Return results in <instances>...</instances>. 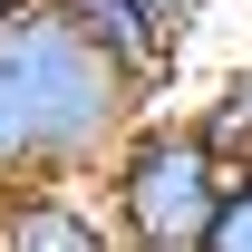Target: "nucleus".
Segmentation results:
<instances>
[{
	"label": "nucleus",
	"instance_id": "obj_1",
	"mask_svg": "<svg viewBox=\"0 0 252 252\" xmlns=\"http://www.w3.org/2000/svg\"><path fill=\"white\" fill-rule=\"evenodd\" d=\"M136 107H156V97L126 68H107L49 0L0 20V194L97 175L107 146L136 126Z\"/></svg>",
	"mask_w": 252,
	"mask_h": 252
},
{
	"label": "nucleus",
	"instance_id": "obj_2",
	"mask_svg": "<svg viewBox=\"0 0 252 252\" xmlns=\"http://www.w3.org/2000/svg\"><path fill=\"white\" fill-rule=\"evenodd\" d=\"M214 194H223L214 146L194 136V117H165V107H136V126L97 165V214L117 252H194Z\"/></svg>",
	"mask_w": 252,
	"mask_h": 252
},
{
	"label": "nucleus",
	"instance_id": "obj_3",
	"mask_svg": "<svg viewBox=\"0 0 252 252\" xmlns=\"http://www.w3.org/2000/svg\"><path fill=\"white\" fill-rule=\"evenodd\" d=\"M0 252H117L88 185H20L0 194Z\"/></svg>",
	"mask_w": 252,
	"mask_h": 252
},
{
	"label": "nucleus",
	"instance_id": "obj_4",
	"mask_svg": "<svg viewBox=\"0 0 252 252\" xmlns=\"http://www.w3.org/2000/svg\"><path fill=\"white\" fill-rule=\"evenodd\" d=\"M49 10H59V20L88 39L107 68H126L136 88L156 97V78H165V39L146 30V10H136V0H49Z\"/></svg>",
	"mask_w": 252,
	"mask_h": 252
},
{
	"label": "nucleus",
	"instance_id": "obj_5",
	"mask_svg": "<svg viewBox=\"0 0 252 252\" xmlns=\"http://www.w3.org/2000/svg\"><path fill=\"white\" fill-rule=\"evenodd\" d=\"M194 136L214 146V165H223V175H243V165H252V59L214 78V97L194 107Z\"/></svg>",
	"mask_w": 252,
	"mask_h": 252
},
{
	"label": "nucleus",
	"instance_id": "obj_6",
	"mask_svg": "<svg viewBox=\"0 0 252 252\" xmlns=\"http://www.w3.org/2000/svg\"><path fill=\"white\" fill-rule=\"evenodd\" d=\"M194 252H252V165L243 175H223V194H214V214H204V243Z\"/></svg>",
	"mask_w": 252,
	"mask_h": 252
},
{
	"label": "nucleus",
	"instance_id": "obj_7",
	"mask_svg": "<svg viewBox=\"0 0 252 252\" xmlns=\"http://www.w3.org/2000/svg\"><path fill=\"white\" fill-rule=\"evenodd\" d=\"M10 10H30V0H0V20H10Z\"/></svg>",
	"mask_w": 252,
	"mask_h": 252
}]
</instances>
